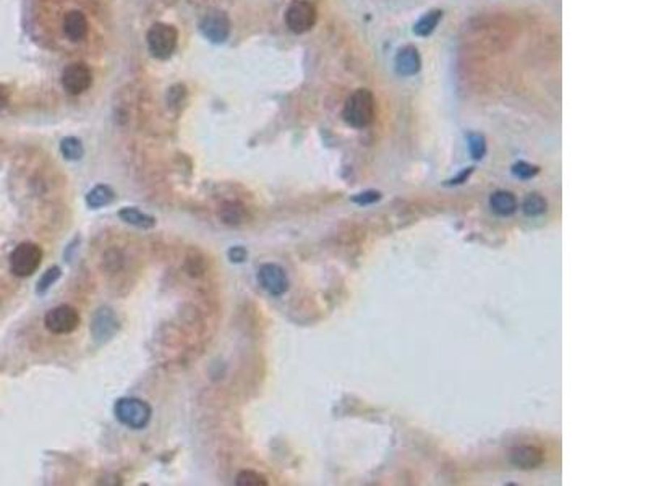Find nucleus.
<instances>
[{
  "mask_svg": "<svg viewBox=\"0 0 648 486\" xmlns=\"http://www.w3.org/2000/svg\"><path fill=\"white\" fill-rule=\"evenodd\" d=\"M318 20L316 7L308 0H294L285 12V25L295 34L308 33Z\"/></svg>",
  "mask_w": 648,
  "mask_h": 486,
  "instance_id": "39448f33",
  "label": "nucleus"
},
{
  "mask_svg": "<svg viewBox=\"0 0 648 486\" xmlns=\"http://www.w3.org/2000/svg\"><path fill=\"white\" fill-rule=\"evenodd\" d=\"M200 29L207 41L214 44L226 43L230 34V20L224 10L209 8L201 18Z\"/></svg>",
  "mask_w": 648,
  "mask_h": 486,
  "instance_id": "0eeeda50",
  "label": "nucleus"
},
{
  "mask_svg": "<svg viewBox=\"0 0 648 486\" xmlns=\"http://www.w3.org/2000/svg\"><path fill=\"white\" fill-rule=\"evenodd\" d=\"M522 209H523V213H525L528 217H538V216H542V214L546 213L548 203H546V200H544L542 195L532 193V195L527 196L525 201H523Z\"/></svg>",
  "mask_w": 648,
  "mask_h": 486,
  "instance_id": "6ab92c4d",
  "label": "nucleus"
},
{
  "mask_svg": "<svg viewBox=\"0 0 648 486\" xmlns=\"http://www.w3.org/2000/svg\"><path fill=\"white\" fill-rule=\"evenodd\" d=\"M43 263V250L39 245L23 242L10 255V271L17 277H29Z\"/></svg>",
  "mask_w": 648,
  "mask_h": 486,
  "instance_id": "7ed1b4c3",
  "label": "nucleus"
},
{
  "mask_svg": "<svg viewBox=\"0 0 648 486\" xmlns=\"http://www.w3.org/2000/svg\"><path fill=\"white\" fill-rule=\"evenodd\" d=\"M542 462H543V452H542V449H538L537 446H528V444H523V446H517L511 451V464L517 468L532 470V468H537L538 465H542Z\"/></svg>",
  "mask_w": 648,
  "mask_h": 486,
  "instance_id": "9b49d317",
  "label": "nucleus"
},
{
  "mask_svg": "<svg viewBox=\"0 0 648 486\" xmlns=\"http://www.w3.org/2000/svg\"><path fill=\"white\" fill-rule=\"evenodd\" d=\"M179 33L174 27L167 23H156L149 28L146 34L148 49L153 57L159 60L169 59L170 55L175 53L177 48Z\"/></svg>",
  "mask_w": 648,
  "mask_h": 486,
  "instance_id": "20e7f679",
  "label": "nucleus"
},
{
  "mask_svg": "<svg viewBox=\"0 0 648 486\" xmlns=\"http://www.w3.org/2000/svg\"><path fill=\"white\" fill-rule=\"evenodd\" d=\"M258 282L269 296L281 297L289 291V276L282 266L276 263H266L258 270Z\"/></svg>",
  "mask_w": 648,
  "mask_h": 486,
  "instance_id": "6e6552de",
  "label": "nucleus"
},
{
  "mask_svg": "<svg viewBox=\"0 0 648 486\" xmlns=\"http://www.w3.org/2000/svg\"><path fill=\"white\" fill-rule=\"evenodd\" d=\"M113 415L130 430H143L151 422L153 408L137 397H123L113 405Z\"/></svg>",
  "mask_w": 648,
  "mask_h": 486,
  "instance_id": "f03ea898",
  "label": "nucleus"
},
{
  "mask_svg": "<svg viewBox=\"0 0 648 486\" xmlns=\"http://www.w3.org/2000/svg\"><path fill=\"white\" fill-rule=\"evenodd\" d=\"M538 172H540V167H538V165L528 164L525 161H518L512 165V174H514L517 179H522V180H528V179L535 177Z\"/></svg>",
  "mask_w": 648,
  "mask_h": 486,
  "instance_id": "b1692460",
  "label": "nucleus"
},
{
  "mask_svg": "<svg viewBox=\"0 0 648 486\" xmlns=\"http://www.w3.org/2000/svg\"><path fill=\"white\" fill-rule=\"evenodd\" d=\"M221 217L226 224L237 225V224H240V222L243 221V217H245V208L240 204H227L226 208L222 209Z\"/></svg>",
  "mask_w": 648,
  "mask_h": 486,
  "instance_id": "5701e85b",
  "label": "nucleus"
},
{
  "mask_svg": "<svg viewBox=\"0 0 648 486\" xmlns=\"http://www.w3.org/2000/svg\"><path fill=\"white\" fill-rule=\"evenodd\" d=\"M64 31L71 41H81L88 34V20L80 10H71L64 18Z\"/></svg>",
  "mask_w": 648,
  "mask_h": 486,
  "instance_id": "ddd939ff",
  "label": "nucleus"
},
{
  "mask_svg": "<svg viewBox=\"0 0 648 486\" xmlns=\"http://www.w3.org/2000/svg\"><path fill=\"white\" fill-rule=\"evenodd\" d=\"M237 486H268V480L253 470H242L235 478Z\"/></svg>",
  "mask_w": 648,
  "mask_h": 486,
  "instance_id": "4be33fe9",
  "label": "nucleus"
},
{
  "mask_svg": "<svg viewBox=\"0 0 648 486\" xmlns=\"http://www.w3.org/2000/svg\"><path fill=\"white\" fill-rule=\"evenodd\" d=\"M490 208L497 216H511L517 211V200L511 191H496L490 198Z\"/></svg>",
  "mask_w": 648,
  "mask_h": 486,
  "instance_id": "4468645a",
  "label": "nucleus"
},
{
  "mask_svg": "<svg viewBox=\"0 0 648 486\" xmlns=\"http://www.w3.org/2000/svg\"><path fill=\"white\" fill-rule=\"evenodd\" d=\"M227 256L232 263H243L247 260V250L243 247H232Z\"/></svg>",
  "mask_w": 648,
  "mask_h": 486,
  "instance_id": "a878e982",
  "label": "nucleus"
},
{
  "mask_svg": "<svg viewBox=\"0 0 648 486\" xmlns=\"http://www.w3.org/2000/svg\"><path fill=\"white\" fill-rule=\"evenodd\" d=\"M422 69V57L418 54V49L413 46H406L399 50L396 55V70L402 76L417 75Z\"/></svg>",
  "mask_w": 648,
  "mask_h": 486,
  "instance_id": "f8f14e48",
  "label": "nucleus"
},
{
  "mask_svg": "<svg viewBox=\"0 0 648 486\" xmlns=\"http://www.w3.org/2000/svg\"><path fill=\"white\" fill-rule=\"evenodd\" d=\"M92 83L91 70L85 64H70L62 74V85L69 95H81Z\"/></svg>",
  "mask_w": 648,
  "mask_h": 486,
  "instance_id": "9d476101",
  "label": "nucleus"
},
{
  "mask_svg": "<svg viewBox=\"0 0 648 486\" xmlns=\"http://www.w3.org/2000/svg\"><path fill=\"white\" fill-rule=\"evenodd\" d=\"M60 276H62V270L59 266L49 268V270L46 271L38 281V286H36V293H38V296H44V293L48 292L57 281H59Z\"/></svg>",
  "mask_w": 648,
  "mask_h": 486,
  "instance_id": "aec40b11",
  "label": "nucleus"
},
{
  "mask_svg": "<svg viewBox=\"0 0 648 486\" xmlns=\"http://www.w3.org/2000/svg\"><path fill=\"white\" fill-rule=\"evenodd\" d=\"M80 323V314L70 305H59V307L50 308L44 317L46 329L52 334H70L78 329Z\"/></svg>",
  "mask_w": 648,
  "mask_h": 486,
  "instance_id": "423d86ee",
  "label": "nucleus"
},
{
  "mask_svg": "<svg viewBox=\"0 0 648 486\" xmlns=\"http://www.w3.org/2000/svg\"><path fill=\"white\" fill-rule=\"evenodd\" d=\"M120 329V321L113 310L102 307L95 313L91 319V334L97 344H106Z\"/></svg>",
  "mask_w": 648,
  "mask_h": 486,
  "instance_id": "1a4fd4ad",
  "label": "nucleus"
},
{
  "mask_svg": "<svg viewBox=\"0 0 648 486\" xmlns=\"http://www.w3.org/2000/svg\"><path fill=\"white\" fill-rule=\"evenodd\" d=\"M118 217H120L123 222H127V224L138 227V229L148 230V229H153V227L156 225V219L153 216L144 214L143 211H139L137 208H122L120 211H118Z\"/></svg>",
  "mask_w": 648,
  "mask_h": 486,
  "instance_id": "2eb2a0df",
  "label": "nucleus"
},
{
  "mask_svg": "<svg viewBox=\"0 0 648 486\" xmlns=\"http://www.w3.org/2000/svg\"><path fill=\"white\" fill-rule=\"evenodd\" d=\"M60 153L67 161H80V159L83 158V153H85V149H83V144L80 139L74 138V137H67L62 139V143H60Z\"/></svg>",
  "mask_w": 648,
  "mask_h": 486,
  "instance_id": "a211bd4d",
  "label": "nucleus"
},
{
  "mask_svg": "<svg viewBox=\"0 0 648 486\" xmlns=\"http://www.w3.org/2000/svg\"><path fill=\"white\" fill-rule=\"evenodd\" d=\"M113 201V190L107 185H96L95 188L90 190L86 195V204L91 209H99L104 206L111 204Z\"/></svg>",
  "mask_w": 648,
  "mask_h": 486,
  "instance_id": "dca6fc26",
  "label": "nucleus"
},
{
  "mask_svg": "<svg viewBox=\"0 0 648 486\" xmlns=\"http://www.w3.org/2000/svg\"><path fill=\"white\" fill-rule=\"evenodd\" d=\"M441 18H443V12H441V10L438 8L429 10V12L425 13L423 17L415 23L413 33L417 36H422V38H427V36H429L434 29H436Z\"/></svg>",
  "mask_w": 648,
  "mask_h": 486,
  "instance_id": "f3484780",
  "label": "nucleus"
},
{
  "mask_svg": "<svg viewBox=\"0 0 648 486\" xmlns=\"http://www.w3.org/2000/svg\"><path fill=\"white\" fill-rule=\"evenodd\" d=\"M467 141H469L470 154H471V158L475 159V161H480V159L485 158V154H486V139H485L483 135H480V133H470V135L467 137Z\"/></svg>",
  "mask_w": 648,
  "mask_h": 486,
  "instance_id": "412c9836",
  "label": "nucleus"
},
{
  "mask_svg": "<svg viewBox=\"0 0 648 486\" xmlns=\"http://www.w3.org/2000/svg\"><path fill=\"white\" fill-rule=\"evenodd\" d=\"M342 117L354 128H365L370 125L375 118V97H373L371 91L360 88V90L352 92L347 97Z\"/></svg>",
  "mask_w": 648,
  "mask_h": 486,
  "instance_id": "f257e3e1",
  "label": "nucleus"
},
{
  "mask_svg": "<svg viewBox=\"0 0 648 486\" xmlns=\"http://www.w3.org/2000/svg\"><path fill=\"white\" fill-rule=\"evenodd\" d=\"M471 172H474V169L469 167V169H467V170H464V172H460V174H459L457 177H455V179L449 180V185H460V183L467 182V179L470 177V174H471Z\"/></svg>",
  "mask_w": 648,
  "mask_h": 486,
  "instance_id": "bb28decb",
  "label": "nucleus"
},
{
  "mask_svg": "<svg viewBox=\"0 0 648 486\" xmlns=\"http://www.w3.org/2000/svg\"><path fill=\"white\" fill-rule=\"evenodd\" d=\"M8 99H10L8 88L4 86V85H0V109H4L5 106L8 104Z\"/></svg>",
  "mask_w": 648,
  "mask_h": 486,
  "instance_id": "cd10ccee",
  "label": "nucleus"
},
{
  "mask_svg": "<svg viewBox=\"0 0 648 486\" xmlns=\"http://www.w3.org/2000/svg\"><path fill=\"white\" fill-rule=\"evenodd\" d=\"M381 200V193L380 191H365V193H360L352 198V201L360 206H366V204H373L376 201Z\"/></svg>",
  "mask_w": 648,
  "mask_h": 486,
  "instance_id": "393cba45",
  "label": "nucleus"
}]
</instances>
